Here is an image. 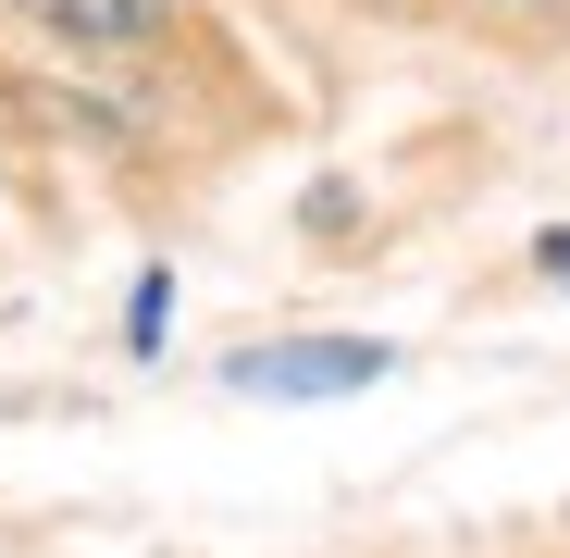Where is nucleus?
<instances>
[{
  "label": "nucleus",
  "mask_w": 570,
  "mask_h": 558,
  "mask_svg": "<svg viewBox=\"0 0 570 558\" xmlns=\"http://www.w3.org/2000/svg\"><path fill=\"white\" fill-rule=\"evenodd\" d=\"M546 261H558V273H570V236H558V248H546Z\"/></svg>",
  "instance_id": "7ed1b4c3"
},
{
  "label": "nucleus",
  "mask_w": 570,
  "mask_h": 558,
  "mask_svg": "<svg viewBox=\"0 0 570 558\" xmlns=\"http://www.w3.org/2000/svg\"><path fill=\"white\" fill-rule=\"evenodd\" d=\"M360 385H385V347L372 335H298V347L236 360V398H360Z\"/></svg>",
  "instance_id": "f257e3e1"
},
{
  "label": "nucleus",
  "mask_w": 570,
  "mask_h": 558,
  "mask_svg": "<svg viewBox=\"0 0 570 558\" xmlns=\"http://www.w3.org/2000/svg\"><path fill=\"white\" fill-rule=\"evenodd\" d=\"M0 13H26V26H50L75 50H125V38H149L174 13V0H0Z\"/></svg>",
  "instance_id": "f03ea898"
}]
</instances>
